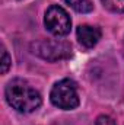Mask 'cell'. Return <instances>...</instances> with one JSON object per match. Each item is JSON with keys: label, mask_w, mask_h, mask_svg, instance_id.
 Listing matches in <instances>:
<instances>
[{"label": "cell", "mask_w": 124, "mask_h": 125, "mask_svg": "<svg viewBox=\"0 0 124 125\" xmlns=\"http://www.w3.org/2000/svg\"><path fill=\"white\" fill-rule=\"evenodd\" d=\"M7 103L21 114H31L42 105L41 93L24 79H12L4 89Z\"/></svg>", "instance_id": "1"}, {"label": "cell", "mask_w": 124, "mask_h": 125, "mask_svg": "<svg viewBox=\"0 0 124 125\" xmlns=\"http://www.w3.org/2000/svg\"><path fill=\"white\" fill-rule=\"evenodd\" d=\"M51 103L63 111H73L80 105V97L77 93V84L72 79L59 80L51 92H50Z\"/></svg>", "instance_id": "2"}, {"label": "cell", "mask_w": 124, "mask_h": 125, "mask_svg": "<svg viewBox=\"0 0 124 125\" xmlns=\"http://www.w3.org/2000/svg\"><path fill=\"white\" fill-rule=\"evenodd\" d=\"M31 50L47 61H59L72 55V45L63 39H39L32 44Z\"/></svg>", "instance_id": "3"}, {"label": "cell", "mask_w": 124, "mask_h": 125, "mask_svg": "<svg viewBox=\"0 0 124 125\" xmlns=\"http://www.w3.org/2000/svg\"><path fill=\"white\" fill-rule=\"evenodd\" d=\"M44 25L47 31L54 36H67L72 31V19L69 13L59 4H53L45 10Z\"/></svg>", "instance_id": "4"}, {"label": "cell", "mask_w": 124, "mask_h": 125, "mask_svg": "<svg viewBox=\"0 0 124 125\" xmlns=\"http://www.w3.org/2000/svg\"><path fill=\"white\" fill-rule=\"evenodd\" d=\"M76 36H77V41L85 47V48H93L101 36H102V32L98 26H92V25H80L77 26L76 29Z\"/></svg>", "instance_id": "5"}, {"label": "cell", "mask_w": 124, "mask_h": 125, "mask_svg": "<svg viewBox=\"0 0 124 125\" xmlns=\"http://www.w3.org/2000/svg\"><path fill=\"white\" fill-rule=\"evenodd\" d=\"M69 7L76 10L77 13H89L93 10V4L91 0H62Z\"/></svg>", "instance_id": "6"}, {"label": "cell", "mask_w": 124, "mask_h": 125, "mask_svg": "<svg viewBox=\"0 0 124 125\" xmlns=\"http://www.w3.org/2000/svg\"><path fill=\"white\" fill-rule=\"evenodd\" d=\"M101 3L112 13H124V0H101Z\"/></svg>", "instance_id": "7"}, {"label": "cell", "mask_w": 124, "mask_h": 125, "mask_svg": "<svg viewBox=\"0 0 124 125\" xmlns=\"http://www.w3.org/2000/svg\"><path fill=\"white\" fill-rule=\"evenodd\" d=\"M12 65V58L7 52V50L1 45V74H6Z\"/></svg>", "instance_id": "8"}, {"label": "cell", "mask_w": 124, "mask_h": 125, "mask_svg": "<svg viewBox=\"0 0 124 125\" xmlns=\"http://www.w3.org/2000/svg\"><path fill=\"white\" fill-rule=\"evenodd\" d=\"M95 125H117L115 124V121L111 118V116H108V115H99L98 118H96V121H95Z\"/></svg>", "instance_id": "9"}]
</instances>
